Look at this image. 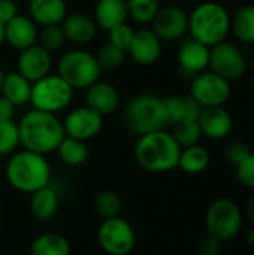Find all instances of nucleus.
<instances>
[{
    "label": "nucleus",
    "mask_w": 254,
    "mask_h": 255,
    "mask_svg": "<svg viewBox=\"0 0 254 255\" xmlns=\"http://www.w3.org/2000/svg\"><path fill=\"white\" fill-rule=\"evenodd\" d=\"M18 130L21 146L42 155L55 152L66 136L61 120L39 109L27 111L18 121Z\"/></svg>",
    "instance_id": "obj_1"
},
{
    "label": "nucleus",
    "mask_w": 254,
    "mask_h": 255,
    "mask_svg": "<svg viewBox=\"0 0 254 255\" xmlns=\"http://www.w3.org/2000/svg\"><path fill=\"white\" fill-rule=\"evenodd\" d=\"M4 176L10 188L22 194H33L51 184L52 169L46 155L21 149L9 155Z\"/></svg>",
    "instance_id": "obj_2"
},
{
    "label": "nucleus",
    "mask_w": 254,
    "mask_h": 255,
    "mask_svg": "<svg viewBox=\"0 0 254 255\" xmlns=\"http://www.w3.org/2000/svg\"><path fill=\"white\" fill-rule=\"evenodd\" d=\"M181 146L174 134L165 128L138 137L135 158L138 164L153 173H165L178 167Z\"/></svg>",
    "instance_id": "obj_3"
},
{
    "label": "nucleus",
    "mask_w": 254,
    "mask_h": 255,
    "mask_svg": "<svg viewBox=\"0 0 254 255\" xmlns=\"http://www.w3.org/2000/svg\"><path fill=\"white\" fill-rule=\"evenodd\" d=\"M231 13L217 1H202L189 13L190 37L202 45L213 48L225 42L231 33Z\"/></svg>",
    "instance_id": "obj_4"
},
{
    "label": "nucleus",
    "mask_w": 254,
    "mask_h": 255,
    "mask_svg": "<svg viewBox=\"0 0 254 255\" xmlns=\"http://www.w3.org/2000/svg\"><path fill=\"white\" fill-rule=\"evenodd\" d=\"M57 73L73 90H85L100 79L102 67L94 54L76 48L66 51L60 57L57 63Z\"/></svg>",
    "instance_id": "obj_5"
},
{
    "label": "nucleus",
    "mask_w": 254,
    "mask_h": 255,
    "mask_svg": "<svg viewBox=\"0 0 254 255\" xmlns=\"http://www.w3.org/2000/svg\"><path fill=\"white\" fill-rule=\"evenodd\" d=\"M124 121L127 128L138 137L165 128L162 99L150 93L135 96L124 109Z\"/></svg>",
    "instance_id": "obj_6"
},
{
    "label": "nucleus",
    "mask_w": 254,
    "mask_h": 255,
    "mask_svg": "<svg viewBox=\"0 0 254 255\" xmlns=\"http://www.w3.org/2000/svg\"><path fill=\"white\" fill-rule=\"evenodd\" d=\"M73 93L75 90L58 73H48L31 84L30 105L33 109L57 115L72 103Z\"/></svg>",
    "instance_id": "obj_7"
},
{
    "label": "nucleus",
    "mask_w": 254,
    "mask_h": 255,
    "mask_svg": "<svg viewBox=\"0 0 254 255\" xmlns=\"http://www.w3.org/2000/svg\"><path fill=\"white\" fill-rule=\"evenodd\" d=\"M243 211L231 199L214 200L205 212V227L210 236L220 242L232 241L243 229Z\"/></svg>",
    "instance_id": "obj_8"
},
{
    "label": "nucleus",
    "mask_w": 254,
    "mask_h": 255,
    "mask_svg": "<svg viewBox=\"0 0 254 255\" xmlns=\"http://www.w3.org/2000/svg\"><path fill=\"white\" fill-rule=\"evenodd\" d=\"M97 244L108 255H129L136 247V232L123 217L106 218L97 229Z\"/></svg>",
    "instance_id": "obj_9"
},
{
    "label": "nucleus",
    "mask_w": 254,
    "mask_h": 255,
    "mask_svg": "<svg viewBox=\"0 0 254 255\" xmlns=\"http://www.w3.org/2000/svg\"><path fill=\"white\" fill-rule=\"evenodd\" d=\"M232 94L231 82L213 70L207 69L192 78L190 96L202 106H225Z\"/></svg>",
    "instance_id": "obj_10"
},
{
    "label": "nucleus",
    "mask_w": 254,
    "mask_h": 255,
    "mask_svg": "<svg viewBox=\"0 0 254 255\" xmlns=\"http://www.w3.org/2000/svg\"><path fill=\"white\" fill-rule=\"evenodd\" d=\"M208 69L229 82L237 81L247 72V58L238 46L225 40L210 48Z\"/></svg>",
    "instance_id": "obj_11"
},
{
    "label": "nucleus",
    "mask_w": 254,
    "mask_h": 255,
    "mask_svg": "<svg viewBox=\"0 0 254 255\" xmlns=\"http://www.w3.org/2000/svg\"><path fill=\"white\" fill-rule=\"evenodd\" d=\"M162 42L180 40L189 33V13L180 6L160 7L150 24Z\"/></svg>",
    "instance_id": "obj_12"
},
{
    "label": "nucleus",
    "mask_w": 254,
    "mask_h": 255,
    "mask_svg": "<svg viewBox=\"0 0 254 255\" xmlns=\"http://www.w3.org/2000/svg\"><path fill=\"white\" fill-rule=\"evenodd\" d=\"M61 123L66 136L84 142L96 137L103 128V117L88 106H78L72 109Z\"/></svg>",
    "instance_id": "obj_13"
},
{
    "label": "nucleus",
    "mask_w": 254,
    "mask_h": 255,
    "mask_svg": "<svg viewBox=\"0 0 254 255\" xmlns=\"http://www.w3.org/2000/svg\"><path fill=\"white\" fill-rule=\"evenodd\" d=\"M52 55L39 43L19 51L16 58V72L31 84L51 73Z\"/></svg>",
    "instance_id": "obj_14"
},
{
    "label": "nucleus",
    "mask_w": 254,
    "mask_h": 255,
    "mask_svg": "<svg viewBox=\"0 0 254 255\" xmlns=\"http://www.w3.org/2000/svg\"><path fill=\"white\" fill-rule=\"evenodd\" d=\"M162 43L151 28H139L135 30L127 54L139 66H153L160 60L163 51Z\"/></svg>",
    "instance_id": "obj_15"
},
{
    "label": "nucleus",
    "mask_w": 254,
    "mask_h": 255,
    "mask_svg": "<svg viewBox=\"0 0 254 255\" xmlns=\"http://www.w3.org/2000/svg\"><path fill=\"white\" fill-rule=\"evenodd\" d=\"M177 60L180 72L187 78H193L208 69L210 48L192 37L184 39L178 48Z\"/></svg>",
    "instance_id": "obj_16"
},
{
    "label": "nucleus",
    "mask_w": 254,
    "mask_h": 255,
    "mask_svg": "<svg viewBox=\"0 0 254 255\" xmlns=\"http://www.w3.org/2000/svg\"><path fill=\"white\" fill-rule=\"evenodd\" d=\"M37 24L25 15H16L4 24V42L16 51H22L37 43Z\"/></svg>",
    "instance_id": "obj_17"
},
{
    "label": "nucleus",
    "mask_w": 254,
    "mask_h": 255,
    "mask_svg": "<svg viewBox=\"0 0 254 255\" xmlns=\"http://www.w3.org/2000/svg\"><path fill=\"white\" fill-rule=\"evenodd\" d=\"M198 124L202 131V136L211 140H222L231 134L234 120L225 106H213L202 109Z\"/></svg>",
    "instance_id": "obj_18"
},
{
    "label": "nucleus",
    "mask_w": 254,
    "mask_h": 255,
    "mask_svg": "<svg viewBox=\"0 0 254 255\" xmlns=\"http://www.w3.org/2000/svg\"><path fill=\"white\" fill-rule=\"evenodd\" d=\"M85 106L105 118L120 108V94L112 84L99 79L85 88Z\"/></svg>",
    "instance_id": "obj_19"
},
{
    "label": "nucleus",
    "mask_w": 254,
    "mask_h": 255,
    "mask_svg": "<svg viewBox=\"0 0 254 255\" xmlns=\"http://www.w3.org/2000/svg\"><path fill=\"white\" fill-rule=\"evenodd\" d=\"M60 27L64 33L66 40L75 45H85L91 42L97 33V24L94 18L81 12L67 13Z\"/></svg>",
    "instance_id": "obj_20"
},
{
    "label": "nucleus",
    "mask_w": 254,
    "mask_h": 255,
    "mask_svg": "<svg viewBox=\"0 0 254 255\" xmlns=\"http://www.w3.org/2000/svg\"><path fill=\"white\" fill-rule=\"evenodd\" d=\"M67 15L66 0H30L28 16L37 27L60 25Z\"/></svg>",
    "instance_id": "obj_21"
},
{
    "label": "nucleus",
    "mask_w": 254,
    "mask_h": 255,
    "mask_svg": "<svg viewBox=\"0 0 254 255\" xmlns=\"http://www.w3.org/2000/svg\"><path fill=\"white\" fill-rule=\"evenodd\" d=\"M30 214L37 221L52 220L60 209V193L51 184L30 194Z\"/></svg>",
    "instance_id": "obj_22"
},
{
    "label": "nucleus",
    "mask_w": 254,
    "mask_h": 255,
    "mask_svg": "<svg viewBox=\"0 0 254 255\" xmlns=\"http://www.w3.org/2000/svg\"><path fill=\"white\" fill-rule=\"evenodd\" d=\"M93 18L97 27L109 31L111 28L127 22V3L126 0H97Z\"/></svg>",
    "instance_id": "obj_23"
},
{
    "label": "nucleus",
    "mask_w": 254,
    "mask_h": 255,
    "mask_svg": "<svg viewBox=\"0 0 254 255\" xmlns=\"http://www.w3.org/2000/svg\"><path fill=\"white\" fill-rule=\"evenodd\" d=\"M0 94L10 100L16 108L30 105L31 97V82L25 79L18 72L4 73Z\"/></svg>",
    "instance_id": "obj_24"
},
{
    "label": "nucleus",
    "mask_w": 254,
    "mask_h": 255,
    "mask_svg": "<svg viewBox=\"0 0 254 255\" xmlns=\"http://www.w3.org/2000/svg\"><path fill=\"white\" fill-rule=\"evenodd\" d=\"M69 241L55 232H45L36 236L30 245V255H70Z\"/></svg>",
    "instance_id": "obj_25"
},
{
    "label": "nucleus",
    "mask_w": 254,
    "mask_h": 255,
    "mask_svg": "<svg viewBox=\"0 0 254 255\" xmlns=\"http://www.w3.org/2000/svg\"><path fill=\"white\" fill-rule=\"evenodd\" d=\"M211 163V155L208 149L202 145H192L187 148H181L178 169H181L187 175H199L204 173Z\"/></svg>",
    "instance_id": "obj_26"
},
{
    "label": "nucleus",
    "mask_w": 254,
    "mask_h": 255,
    "mask_svg": "<svg viewBox=\"0 0 254 255\" xmlns=\"http://www.w3.org/2000/svg\"><path fill=\"white\" fill-rule=\"evenodd\" d=\"M55 152L60 161L69 167H79L85 164V161L90 157V149L87 142L69 136H64Z\"/></svg>",
    "instance_id": "obj_27"
},
{
    "label": "nucleus",
    "mask_w": 254,
    "mask_h": 255,
    "mask_svg": "<svg viewBox=\"0 0 254 255\" xmlns=\"http://www.w3.org/2000/svg\"><path fill=\"white\" fill-rule=\"evenodd\" d=\"M231 31L240 42L254 45V4H244L235 12L231 19Z\"/></svg>",
    "instance_id": "obj_28"
},
{
    "label": "nucleus",
    "mask_w": 254,
    "mask_h": 255,
    "mask_svg": "<svg viewBox=\"0 0 254 255\" xmlns=\"http://www.w3.org/2000/svg\"><path fill=\"white\" fill-rule=\"evenodd\" d=\"M126 3L129 18L139 25L151 24L156 13L162 7L160 0H126Z\"/></svg>",
    "instance_id": "obj_29"
},
{
    "label": "nucleus",
    "mask_w": 254,
    "mask_h": 255,
    "mask_svg": "<svg viewBox=\"0 0 254 255\" xmlns=\"http://www.w3.org/2000/svg\"><path fill=\"white\" fill-rule=\"evenodd\" d=\"M21 146L18 123L13 120H0V157H9Z\"/></svg>",
    "instance_id": "obj_30"
},
{
    "label": "nucleus",
    "mask_w": 254,
    "mask_h": 255,
    "mask_svg": "<svg viewBox=\"0 0 254 255\" xmlns=\"http://www.w3.org/2000/svg\"><path fill=\"white\" fill-rule=\"evenodd\" d=\"M121 206H123V203H121L120 196L117 193L111 191V190L100 191L94 197V211L103 220L114 218V217H120Z\"/></svg>",
    "instance_id": "obj_31"
},
{
    "label": "nucleus",
    "mask_w": 254,
    "mask_h": 255,
    "mask_svg": "<svg viewBox=\"0 0 254 255\" xmlns=\"http://www.w3.org/2000/svg\"><path fill=\"white\" fill-rule=\"evenodd\" d=\"M172 134L181 148L198 145L201 142V139L204 137L198 121H181V123H178L177 126H174Z\"/></svg>",
    "instance_id": "obj_32"
},
{
    "label": "nucleus",
    "mask_w": 254,
    "mask_h": 255,
    "mask_svg": "<svg viewBox=\"0 0 254 255\" xmlns=\"http://www.w3.org/2000/svg\"><path fill=\"white\" fill-rule=\"evenodd\" d=\"M162 112L166 126H177L186 117V100L180 96H168L162 99Z\"/></svg>",
    "instance_id": "obj_33"
},
{
    "label": "nucleus",
    "mask_w": 254,
    "mask_h": 255,
    "mask_svg": "<svg viewBox=\"0 0 254 255\" xmlns=\"http://www.w3.org/2000/svg\"><path fill=\"white\" fill-rule=\"evenodd\" d=\"M126 54H127L126 51L120 49L118 46L112 45L111 42H106L99 48L96 58H97L102 70H115L124 63Z\"/></svg>",
    "instance_id": "obj_34"
},
{
    "label": "nucleus",
    "mask_w": 254,
    "mask_h": 255,
    "mask_svg": "<svg viewBox=\"0 0 254 255\" xmlns=\"http://www.w3.org/2000/svg\"><path fill=\"white\" fill-rule=\"evenodd\" d=\"M39 45L45 48L48 52H57L63 48L66 43L64 33L60 25H49V27H42V31H39Z\"/></svg>",
    "instance_id": "obj_35"
},
{
    "label": "nucleus",
    "mask_w": 254,
    "mask_h": 255,
    "mask_svg": "<svg viewBox=\"0 0 254 255\" xmlns=\"http://www.w3.org/2000/svg\"><path fill=\"white\" fill-rule=\"evenodd\" d=\"M133 34H135L133 27L130 24L124 22V24H120L108 31V42H111L112 45H115L120 49L127 52V49L132 43Z\"/></svg>",
    "instance_id": "obj_36"
},
{
    "label": "nucleus",
    "mask_w": 254,
    "mask_h": 255,
    "mask_svg": "<svg viewBox=\"0 0 254 255\" xmlns=\"http://www.w3.org/2000/svg\"><path fill=\"white\" fill-rule=\"evenodd\" d=\"M250 154H252L250 146H249L246 142H241V140H234V142H231V143L226 146V149H225V158H226V161H228L231 166H234V167H237L240 163H243Z\"/></svg>",
    "instance_id": "obj_37"
},
{
    "label": "nucleus",
    "mask_w": 254,
    "mask_h": 255,
    "mask_svg": "<svg viewBox=\"0 0 254 255\" xmlns=\"http://www.w3.org/2000/svg\"><path fill=\"white\" fill-rule=\"evenodd\" d=\"M235 169H237L238 182L247 190H254V152H252Z\"/></svg>",
    "instance_id": "obj_38"
},
{
    "label": "nucleus",
    "mask_w": 254,
    "mask_h": 255,
    "mask_svg": "<svg viewBox=\"0 0 254 255\" xmlns=\"http://www.w3.org/2000/svg\"><path fill=\"white\" fill-rule=\"evenodd\" d=\"M220 253H222V242L210 235L201 239L196 247V255H220Z\"/></svg>",
    "instance_id": "obj_39"
},
{
    "label": "nucleus",
    "mask_w": 254,
    "mask_h": 255,
    "mask_svg": "<svg viewBox=\"0 0 254 255\" xmlns=\"http://www.w3.org/2000/svg\"><path fill=\"white\" fill-rule=\"evenodd\" d=\"M18 15V6L15 0H0V22L6 24Z\"/></svg>",
    "instance_id": "obj_40"
},
{
    "label": "nucleus",
    "mask_w": 254,
    "mask_h": 255,
    "mask_svg": "<svg viewBox=\"0 0 254 255\" xmlns=\"http://www.w3.org/2000/svg\"><path fill=\"white\" fill-rule=\"evenodd\" d=\"M184 100H186V117L183 121H198L204 108L192 96L184 97Z\"/></svg>",
    "instance_id": "obj_41"
},
{
    "label": "nucleus",
    "mask_w": 254,
    "mask_h": 255,
    "mask_svg": "<svg viewBox=\"0 0 254 255\" xmlns=\"http://www.w3.org/2000/svg\"><path fill=\"white\" fill-rule=\"evenodd\" d=\"M15 111L16 106L6 97L0 96V120H13Z\"/></svg>",
    "instance_id": "obj_42"
},
{
    "label": "nucleus",
    "mask_w": 254,
    "mask_h": 255,
    "mask_svg": "<svg viewBox=\"0 0 254 255\" xmlns=\"http://www.w3.org/2000/svg\"><path fill=\"white\" fill-rule=\"evenodd\" d=\"M246 215L250 220V223L254 226V194L246 203Z\"/></svg>",
    "instance_id": "obj_43"
},
{
    "label": "nucleus",
    "mask_w": 254,
    "mask_h": 255,
    "mask_svg": "<svg viewBox=\"0 0 254 255\" xmlns=\"http://www.w3.org/2000/svg\"><path fill=\"white\" fill-rule=\"evenodd\" d=\"M246 241H247V244L250 245V247H253L254 248V226L247 232V235H246Z\"/></svg>",
    "instance_id": "obj_44"
},
{
    "label": "nucleus",
    "mask_w": 254,
    "mask_h": 255,
    "mask_svg": "<svg viewBox=\"0 0 254 255\" xmlns=\"http://www.w3.org/2000/svg\"><path fill=\"white\" fill-rule=\"evenodd\" d=\"M4 43V24L0 22V48Z\"/></svg>",
    "instance_id": "obj_45"
},
{
    "label": "nucleus",
    "mask_w": 254,
    "mask_h": 255,
    "mask_svg": "<svg viewBox=\"0 0 254 255\" xmlns=\"http://www.w3.org/2000/svg\"><path fill=\"white\" fill-rule=\"evenodd\" d=\"M3 78H4V73H3V70L0 69V90H1V84H3Z\"/></svg>",
    "instance_id": "obj_46"
},
{
    "label": "nucleus",
    "mask_w": 254,
    "mask_h": 255,
    "mask_svg": "<svg viewBox=\"0 0 254 255\" xmlns=\"http://www.w3.org/2000/svg\"><path fill=\"white\" fill-rule=\"evenodd\" d=\"M250 66H252V69H253V72H254V52H253V55H252V60H250Z\"/></svg>",
    "instance_id": "obj_47"
},
{
    "label": "nucleus",
    "mask_w": 254,
    "mask_h": 255,
    "mask_svg": "<svg viewBox=\"0 0 254 255\" xmlns=\"http://www.w3.org/2000/svg\"><path fill=\"white\" fill-rule=\"evenodd\" d=\"M252 87H253V90H254V73H253V78H252Z\"/></svg>",
    "instance_id": "obj_48"
},
{
    "label": "nucleus",
    "mask_w": 254,
    "mask_h": 255,
    "mask_svg": "<svg viewBox=\"0 0 254 255\" xmlns=\"http://www.w3.org/2000/svg\"><path fill=\"white\" fill-rule=\"evenodd\" d=\"M66 1H75V0H66Z\"/></svg>",
    "instance_id": "obj_49"
}]
</instances>
